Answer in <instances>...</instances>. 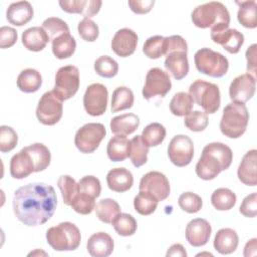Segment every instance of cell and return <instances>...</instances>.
Here are the masks:
<instances>
[{
	"instance_id": "obj_14",
	"label": "cell",
	"mask_w": 257,
	"mask_h": 257,
	"mask_svg": "<svg viewBox=\"0 0 257 257\" xmlns=\"http://www.w3.org/2000/svg\"><path fill=\"white\" fill-rule=\"evenodd\" d=\"M108 100L107 88L101 83H92L86 87L83 95V106L91 116H99L106 110Z\"/></svg>"
},
{
	"instance_id": "obj_4",
	"label": "cell",
	"mask_w": 257,
	"mask_h": 257,
	"mask_svg": "<svg viewBox=\"0 0 257 257\" xmlns=\"http://www.w3.org/2000/svg\"><path fill=\"white\" fill-rule=\"evenodd\" d=\"M191 19L196 27L220 30L229 28L230 13L223 3L211 1L197 6L191 14Z\"/></svg>"
},
{
	"instance_id": "obj_13",
	"label": "cell",
	"mask_w": 257,
	"mask_h": 257,
	"mask_svg": "<svg viewBox=\"0 0 257 257\" xmlns=\"http://www.w3.org/2000/svg\"><path fill=\"white\" fill-rule=\"evenodd\" d=\"M170 161L177 167L188 166L194 157L193 141L186 135L175 136L168 146Z\"/></svg>"
},
{
	"instance_id": "obj_12",
	"label": "cell",
	"mask_w": 257,
	"mask_h": 257,
	"mask_svg": "<svg viewBox=\"0 0 257 257\" xmlns=\"http://www.w3.org/2000/svg\"><path fill=\"white\" fill-rule=\"evenodd\" d=\"M172 87L170 75L159 67L151 68L147 75L143 87V96L145 99H151L155 96L164 97Z\"/></svg>"
},
{
	"instance_id": "obj_38",
	"label": "cell",
	"mask_w": 257,
	"mask_h": 257,
	"mask_svg": "<svg viewBox=\"0 0 257 257\" xmlns=\"http://www.w3.org/2000/svg\"><path fill=\"white\" fill-rule=\"evenodd\" d=\"M166 128L159 122L149 123L141 135L143 141L150 147H157L163 143L166 138Z\"/></svg>"
},
{
	"instance_id": "obj_23",
	"label": "cell",
	"mask_w": 257,
	"mask_h": 257,
	"mask_svg": "<svg viewBox=\"0 0 257 257\" xmlns=\"http://www.w3.org/2000/svg\"><path fill=\"white\" fill-rule=\"evenodd\" d=\"M33 7L28 1L11 3L6 11V18L10 24L23 26L33 18Z\"/></svg>"
},
{
	"instance_id": "obj_49",
	"label": "cell",
	"mask_w": 257,
	"mask_h": 257,
	"mask_svg": "<svg viewBox=\"0 0 257 257\" xmlns=\"http://www.w3.org/2000/svg\"><path fill=\"white\" fill-rule=\"evenodd\" d=\"M79 36L88 42H93L97 39L99 30L97 24L89 18H83L77 25Z\"/></svg>"
},
{
	"instance_id": "obj_19",
	"label": "cell",
	"mask_w": 257,
	"mask_h": 257,
	"mask_svg": "<svg viewBox=\"0 0 257 257\" xmlns=\"http://www.w3.org/2000/svg\"><path fill=\"white\" fill-rule=\"evenodd\" d=\"M211 38L229 53H238L244 43V35L237 29L211 30Z\"/></svg>"
},
{
	"instance_id": "obj_32",
	"label": "cell",
	"mask_w": 257,
	"mask_h": 257,
	"mask_svg": "<svg viewBox=\"0 0 257 257\" xmlns=\"http://www.w3.org/2000/svg\"><path fill=\"white\" fill-rule=\"evenodd\" d=\"M236 4L239 5V10L237 13V19L239 23L246 28H256L257 19L256 11L257 4L255 0L249 1H236Z\"/></svg>"
},
{
	"instance_id": "obj_52",
	"label": "cell",
	"mask_w": 257,
	"mask_h": 257,
	"mask_svg": "<svg viewBox=\"0 0 257 257\" xmlns=\"http://www.w3.org/2000/svg\"><path fill=\"white\" fill-rule=\"evenodd\" d=\"M239 211L247 218H253L257 215V194L255 192L243 199Z\"/></svg>"
},
{
	"instance_id": "obj_46",
	"label": "cell",
	"mask_w": 257,
	"mask_h": 257,
	"mask_svg": "<svg viewBox=\"0 0 257 257\" xmlns=\"http://www.w3.org/2000/svg\"><path fill=\"white\" fill-rule=\"evenodd\" d=\"M209 119L208 115L205 111L200 110H192L185 116L184 123L187 128L192 132H203L208 125Z\"/></svg>"
},
{
	"instance_id": "obj_34",
	"label": "cell",
	"mask_w": 257,
	"mask_h": 257,
	"mask_svg": "<svg viewBox=\"0 0 257 257\" xmlns=\"http://www.w3.org/2000/svg\"><path fill=\"white\" fill-rule=\"evenodd\" d=\"M135 97L131 88L126 86L116 87L111 96V111L117 112L123 109L131 108L134 104Z\"/></svg>"
},
{
	"instance_id": "obj_24",
	"label": "cell",
	"mask_w": 257,
	"mask_h": 257,
	"mask_svg": "<svg viewBox=\"0 0 257 257\" xmlns=\"http://www.w3.org/2000/svg\"><path fill=\"white\" fill-rule=\"evenodd\" d=\"M166 69L177 79H183L189 72V61L187 52L185 51H173L166 55L164 62Z\"/></svg>"
},
{
	"instance_id": "obj_28",
	"label": "cell",
	"mask_w": 257,
	"mask_h": 257,
	"mask_svg": "<svg viewBox=\"0 0 257 257\" xmlns=\"http://www.w3.org/2000/svg\"><path fill=\"white\" fill-rule=\"evenodd\" d=\"M131 141L122 135L112 137L106 147L107 157L112 162L124 161L130 156Z\"/></svg>"
},
{
	"instance_id": "obj_2",
	"label": "cell",
	"mask_w": 257,
	"mask_h": 257,
	"mask_svg": "<svg viewBox=\"0 0 257 257\" xmlns=\"http://www.w3.org/2000/svg\"><path fill=\"white\" fill-rule=\"evenodd\" d=\"M51 161L49 149L41 144L35 143L23 148L10 160V175L14 179H24L34 172L44 171Z\"/></svg>"
},
{
	"instance_id": "obj_10",
	"label": "cell",
	"mask_w": 257,
	"mask_h": 257,
	"mask_svg": "<svg viewBox=\"0 0 257 257\" xmlns=\"http://www.w3.org/2000/svg\"><path fill=\"white\" fill-rule=\"evenodd\" d=\"M105 135L106 130L102 123L88 122L77 130L74 145L81 153L91 154L98 148Z\"/></svg>"
},
{
	"instance_id": "obj_57",
	"label": "cell",
	"mask_w": 257,
	"mask_h": 257,
	"mask_svg": "<svg viewBox=\"0 0 257 257\" xmlns=\"http://www.w3.org/2000/svg\"><path fill=\"white\" fill-rule=\"evenodd\" d=\"M244 256L249 257V256H256L257 254V239L253 238L249 240L245 247H244Z\"/></svg>"
},
{
	"instance_id": "obj_50",
	"label": "cell",
	"mask_w": 257,
	"mask_h": 257,
	"mask_svg": "<svg viewBox=\"0 0 257 257\" xmlns=\"http://www.w3.org/2000/svg\"><path fill=\"white\" fill-rule=\"evenodd\" d=\"M78 191L96 199L101 192L100 182L94 176H84L78 182Z\"/></svg>"
},
{
	"instance_id": "obj_33",
	"label": "cell",
	"mask_w": 257,
	"mask_h": 257,
	"mask_svg": "<svg viewBox=\"0 0 257 257\" xmlns=\"http://www.w3.org/2000/svg\"><path fill=\"white\" fill-rule=\"evenodd\" d=\"M95 214L97 218L106 224H111L115 217L120 213V207L113 199H102L95 205Z\"/></svg>"
},
{
	"instance_id": "obj_11",
	"label": "cell",
	"mask_w": 257,
	"mask_h": 257,
	"mask_svg": "<svg viewBox=\"0 0 257 257\" xmlns=\"http://www.w3.org/2000/svg\"><path fill=\"white\" fill-rule=\"evenodd\" d=\"M63 112L62 100H60L53 90L46 91L40 97L36 107V117L44 125L57 123Z\"/></svg>"
},
{
	"instance_id": "obj_7",
	"label": "cell",
	"mask_w": 257,
	"mask_h": 257,
	"mask_svg": "<svg viewBox=\"0 0 257 257\" xmlns=\"http://www.w3.org/2000/svg\"><path fill=\"white\" fill-rule=\"evenodd\" d=\"M189 94L206 113H215L220 107V89L215 83L197 79L190 85Z\"/></svg>"
},
{
	"instance_id": "obj_36",
	"label": "cell",
	"mask_w": 257,
	"mask_h": 257,
	"mask_svg": "<svg viewBox=\"0 0 257 257\" xmlns=\"http://www.w3.org/2000/svg\"><path fill=\"white\" fill-rule=\"evenodd\" d=\"M194 100L187 92L180 91L174 94L170 101V110L174 115L186 116L193 109Z\"/></svg>"
},
{
	"instance_id": "obj_29",
	"label": "cell",
	"mask_w": 257,
	"mask_h": 257,
	"mask_svg": "<svg viewBox=\"0 0 257 257\" xmlns=\"http://www.w3.org/2000/svg\"><path fill=\"white\" fill-rule=\"evenodd\" d=\"M109 125L114 135L127 136L138 130L140 118L135 113H123L112 117Z\"/></svg>"
},
{
	"instance_id": "obj_54",
	"label": "cell",
	"mask_w": 257,
	"mask_h": 257,
	"mask_svg": "<svg viewBox=\"0 0 257 257\" xmlns=\"http://www.w3.org/2000/svg\"><path fill=\"white\" fill-rule=\"evenodd\" d=\"M131 10L136 14H145L152 10L155 5L154 0H130L127 2Z\"/></svg>"
},
{
	"instance_id": "obj_30",
	"label": "cell",
	"mask_w": 257,
	"mask_h": 257,
	"mask_svg": "<svg viewBox=\"0 0 257 257\" xmlns=\"http://www.w3.org/2000/svg\"><path fill=\"white\" fill-rule=\"evenodd\" d=\"M17 87L26 93L37 91L42 84V77L40 72L33 68L23 69L17 76Z\"/></svg>"
},
{
	"instance_id": "obj_56",
	"label": "cell",
	"mask_w": 257,
	"mask_h": 257,
	"mask_svg": "<svg viewBox=\"0 0 257 257\" xmlns=\"http://www.w3.org/2000/svg\"><path fill=\"white\" fill-rule=\"evenodd\" d=\"M166 256H180V257H186L187 256V252L185 250V248L183 247V245L181 244H174L172 245L168 251Z\"/></svg>"
},
{
	"instance_id": "obj_8",
	"label": "cell",
	"mask_w": 257,
	"mask_h": 257,
	"mask_svg": "<svg viewBox=\"0 0 257 257\" xmlns=\"http://www.w3.org/2000/svg\"><path fill=\"white\" fill-rule=\"evenodd\" d=\"M194 61L199 72L211 77H222L229 68V61L222 53L207 47L195 53Z\"/></svg>"
},
{
	"instance_id": "obj_26",
	"label": "cell",
	"mask_w": 257,
	"mask_h": 257,
	"mask_svg": "<svg viewBox=\"0 0 257 257\" xmlns=\"http://www.w3.org/2000/svg\"><path fill=\"white\" fill-rule=\"evenodd\" d=\"M106 183L111 191L123 193L132 188L134 177L125 168H114L108 171L106 175Z\"/></svg>"
},
{
	"instance_id": "obj_35",
	"label": "cell",
	"mask_w": 257,
	"mask_h": 257,
	"mask_svg": "<svg viewBox=\"0 0 257 257\" xmlns=\"http://www.w3.org/2000/svg\"><path fill=\"white\" fill-rule=\"evenodd\" d=\"M236 195L228 188L216 189L211 196V203L218 211H228L236 204Z\"/></svg>"
},
{
	"instance_id": "obj_3",
	"label": "cell",
	"mask_w": 257,
	"mask_h": 257,
	"mask_svg": "<svg viewBox=\"0 0 257 257\" xmlns=\"http://www.w3.org/2000/svg\"><path fill=\"white\" fill-rule=\"evenodd\" d=\"M232 160L233 153L227 145L219 142L210 143L204 147L196 164V174L202 180H213L231 166Z\"/></svg>"
},
{
	"instance_id": "obj_47",
	"label": "cell",
	"mask_w": 257,
	"mask_h": 257,
	"mask_svg": "<svg viewBox=\"0 0 257 257\" xmlns=\"http://www.w3.org/2000/svg\"><path fill=\"white\" fill-rule=\"evenodd\" d=\"M95 205V198L78 191L70 206L76 213L81 215H88L94 210Z\"/></svg>"
},
{
	"instance_id": "obj_27",
	"label": "cell",
	"mask_w": 257,
	"mask_h": 257,
	"mask_svg": "<svg viewBox=\"0 0 257 257\" xmlns=\"http://www.w3.org/2000/svg\"><path fill=\"white\" fill-rule=\"evenodd\" d=\"M239 243V237L235 230L231 228L220 229L214 238V248L223 255L233 253Z\"/></svg>"
},
{
	"instance_id": "obj_5",
	"label": "cell",
	"mask_w": 257,
	"mask_h": 257,
	"mask_svg": "<svg viewBox=\"0 0 257 257\" xmlns=\"http://www.w3.org/2000/svg\"><path fill=\"white\" fill-rule=\"evenodd\" d=\"M249 121V112L244 103L232 101L224 109L220 120L221 133L230 139L240 138L246 131Z\"/></svg>"
},
{
	"instance_id": "obj_31",
	"label": "cell",
	"mask_w": 257,
	"mask_h": 257,
	"mask_svg": "<svg viewBox=\"0 0 257 257\" xmlns=\"http://www.w3.org/2000/svg\"><path fill=\"white\" fill-rule=\"evenodd\" d=\"M76 41L70 33H63L52 40V53L58 59H66L73 55Z\"/></svg>"
},
{
	"instance_id": "obj_55",
	"label": "cell",
	"mask_w": 257,
	"mask_h": 257,
	"mask_svg": "<svg viewBox=\"0 0 257 257\" xmlns=\"http://www.w3.org/2000/svg\"><path fill=\"white\" fill-rule=\"evenodd\" d=\"M256 48L257 45L254 43L251 46H249L246 50L245 56L247 59V71L249 74L254 76L256 78Z\"/></svg>"
},
{
	"instance_id": "obj_39",
	"label": "cell",
	"mask_w": 257,
	"mask_h": 257,
	"mask_svg": "<svg viewBox=\"0 0 257 257\" xmlns=\"http://www.w3.org/2000/svg\"><path fill=\"white\" fill-rule=\"evenodd\" d=\"M111 224L115 232L122 237H128L134 235L138 227L136 219L132 215L126 213H119L111 222Z\"/></svg>"
},
{
	"instance_id": "obj_43",
	"label": "cell",
	"mask_w": 257,
	"mask_h": 257,
	"mask_svg": "<svg viewBox=\"0 0 257 257\" xmlns=\"http://www.w3.org/2000/svg\"><path fill=\"white\" fill-rule=\"evenodd\" d=\"M42 28L46 31L51 41L63 33H69L67 23L58 17H48L45 19L42 23Z\"/></svg>"
},
{
	"instance_id": "obj_17",
	"label": "cell",
	"mask_w": 257,
	"mask_h": 257,
	"mask_svg": "<svg viewBox=\"0 0 257 257\" xmlns=\"http://www.w3.org/2000/svg\"><path fill=\"white\" fill-rule=\"evenodd\" d=\"M212 233L210 223L203 218H196L191 220L185 231L186 239L193 247H201L208 243Z\"/></svg>"
},
{
	"instance_id": "obj_21",
	"label": "cell",
	"mask_w": 257,
	"mask_h": 257,
	"mask_svg": "<svg viewBox=\"0 0 257 257\" xmlns=\"http://www.w3.org/2000/svg\"><path fill=\"white\" fill-rule=\"evenodd\" d=\"M114 243L112 238L105 232L92 234L86 243V249L92 257H107L113 251Z\"/></svg>"
},
{
	"instance_id": "obj_42",
	"label": "cell",
	"mask_w": 257,
	"mask_h": 257,
	"mask_svg": "<svg viewBox=\"0 0 257 257\" xmlns=\"http://www.w3.org/2000/svg\"><path fill=\"white\" fill-rule=\"evenodd\" d=\"M157 206L158 201L152 195L144 191H140V193L134 199L135 210L143 216H148L154 213Z\"/></svg>"
},
{
	"instance_id": "obj_9",
	"label": "cell",
	"mask_w": 257,
	"mask_h": 257,
	"mask_svg": "<svg viewBox=\"0 0 257 257\" xmlns=\"http://www.w3.org/2000/svg\"><path fill=\"white\" fill-rule=\"evenodd\" d=\"M79 82L78 68L74 65H65L57 70L52 90L60 100H67L77 92Z\"/></svg>"
},
{
	"instance_id": "obj_53",
	"label": "cell",
	"mask_w": 257,
	"mask_h": 257,
	"mask_svg": "<svg viewBox=\"0 0 257 257\" xmlns=\"http://www.w3.org/2000/svg\"><path fill=\"white\" fill-rule=\"evenodd\" d=\"M17 41V31L9 26L0 28V48L5 49L13 46Z\"/></svg>"
},
{
	"instance_id": "obj_16",
	"label": "cell",
	"mask_w": 257,
	"mask_h": 257,
	"mask_svg": "<svg viewBox=\"0 0 257 257\" xmlns=\"http://www.w3.org/2000/svg\"><path fill=\"white\" fill-rule=\"evenodd\" d=\"M256 78L249 73L236 76L229 87V95L232 101L245 103L255 93Z\"/></svg>"
},
{
	"instance_id": "obj_44",
	"label": "cell",
	"mask_w": 257,
	"mask_h": 257,
	"mask_svg": "<svg viewBox=\"0 0 257 257\" xmlns=\"http://www.w3.org/2000/svg\"><path fill=\"white\" fill-rule=\"evenodd\" d=\"M164 36L155 35L149 37L143 46V52L151 59H158L164 55Z\"/></svg>"
},
{
	"instance_id": "obj_15",
	"label": "cell",
	"mask_w": 257,
	"mask_h": 257,
	"mask_svg": "<svg viewBox=\"0 0 257 257\" xmlns=\"http://www.w3.org/2000/svg\"><path fill=\"white\" fill-rule=\"evenodd\" d=\"M139 189L152 195L158 202L166 200L171 192L168 178L158 171H151L145 174L140 181Z\"/></svg>"
},
{
	"instance_id": "obj_41",
	"label": "cell",
	"mask_w": 257,
	"mask_h": 257,
	"mask_svg": "<svg viewBox=\"0 0 257 257\" xmlns=\"http://www.w3.org/2000/svg\"><path fill=\"white\" fill-rule=\"evenodd\" d=\"M94 70L95 72L104 78H111L115 76L118 72L117 62L108 55L99 56L94 61Z\"/></svg>"
},
{
	"instance_id": "obj_20",
	"label": "cell",
	"mask_w": 257,
	"mask_h": 257,
	"mask_svg": "<svg viewBox=\"0 0 257 257\" xmlns=\"http://www.w3.org/2000/svg\"><path fill=\"white\" fill-rule=\"evenodd\" d=\"M58 3L63 11L81 14L89 19L99 12L102 4L100 0H60Z\"/></svg>"
},
{
	"instance_id": "obj_18",
	"label": "cell",
	"mask_w": 257,
	"mask_h": 257,
	"mask_svg": "<svg viewBox=\"0 0 257 257\" xmlns=\"http://www.w3.org/2000/svg\"><path fill=\"white\" fill-rule=\"evenodd\" d=\"M138 45V35L130 28H121L115 32L111 40V49L119 57L132 55Z\"/></svg>"
},
{
	"instance_id": "obj_40",
	"label": "cell",
	"mask_w": 257,
	"mask_h": 257,
	"mask_svg": "<svg viewBox=\"0 0 257 257\" xmlns=\"http://www.w3.org/2000/svg\"><path fill=\"white\" fill-rule=\"evenodd\" d=\"M57 186L61 192L63 203L67 206H70L78 193V183H76L72 177L68 175H62L57 180Z\"/></svg>"
},
{
	"instance_id": "obj_37",
	"label": "cell",
	"mask_w": 257,
	"mask_h": 257,
	"mask_svg": "<svg viewBox=\"0 0 257 257\" xmlns=\"http://www.w3.org/2000/svg\"><path fill=\"white\" fill-rule=\"evenodd\" d=\"M149 146L143 141L141 136H136L131 140L130 159L136 168H140L148 161Z\"/></svg>"
},
{
	"instance_id": "obj_1",
	"label": "cell",
	"mask_w": 257,
	"mask_h": 257,
	"mask_svg": "<svg viewBox=\"0 0 257 257\" xmlns=\"http://www.w3.org/2000/svg\"><path fill=\"white\" fill-rule=\"evenodd\" d=\"M13 212L26 226L46 223L54 214L57 197L52 186L31 183L17 189L13 196Z\"/></svg>"
},
{
	"instance_id": "obj_6",
	"label": "cell",
	"mask_w": 257,
	"mask_h": 257,
	"mask_svg": "<svg viewBox=\"0 0 257 257\" xmlns=\"http://www.w3.org/2000/svg\"><path fill=\"white\" fill-rule=\"evenodd\" d=\"M46 240L55 251H73L78 248L81 235L75 224L61 222L46 231Z\"/></svg>"
},
{
	"instance_id": "obj_48",
	"label": "cell",
	"mask_w": 257,
	"mask_h": 257,
	"mask_svg": "<svg viewBox=\"0 0 257 257\" xmlns=\"http://www.w3.org/2000/svg\"><path fill=\"white\" fill-rule=\"evenodd\" d=\"M18 143V136L16 132L8 125L0 126V151L8 153L12 151Z\"/></svg>"
},
{
	"instance_id": "obj_22",
	"label": "cell",
	"mask_w": 257,
	"mask_h": 257,
	"mask_svg": "<svg viewBox=\"0 0 257 257\" xmlns=\"http://www.w3.org/2000/svg\"><path fill=\"white\" fill-rule=\"evenodd\" d=\"M256 161H257V151L250 150L242 158V161L238 167L237 176L241 183L247 186H256Z\"/></svg>"
},
{
	"instance_id": "obj_51",
	"label": "cell",
	"mask_w": 257,
	"mask_h": 257,
	"mask_svg": "<svg viewBox=\"0 0 257 257\" xmlns=\"http://www.w3.org/2000/svg\"><path fill=\"white\" fill-rule=\"evenodd\" d=\"M173 51L188 52V44L181 35H171L164 39V55Z\"/></svg>"
},
{
	"instance_id": "obj_45",
	"label": "cell",
	"mask_w": 257,
	"mask_h": 257,
	"mask_svg": "<svg viewBox=\"0 0 257 257\" xmlns=\"http://www.w3.org/2000/svg\"><path fill=\"white\" fill-rule=\"evenodd\" d=\"M178 204L183 211L190 214H194L201 210L203 206V201L201 197L196 193L185 192L180 195Z\"/></svg>"
},
{
	"instance_id": "obj_25",
	"label": "cell",
	"mask_w": 257,
	"mask_h": 257,
	"mask_svg": "<svg viewBox=\"0 0 257 257\" xmlns=\"http://www.w3.org/2000/svg\"><path fill=\"white\" fill-rule=\"evenodd\" d=\"M50 38L46 31L40 26L26 29L21 36V41L27 50L38 52L45 48Z\"/></svg>"
}]
</instances>
